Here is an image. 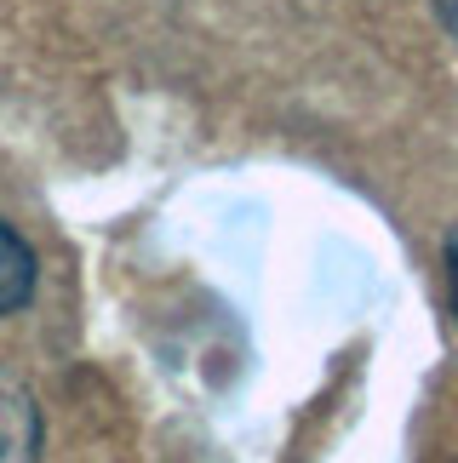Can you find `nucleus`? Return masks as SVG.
<instances>
[{"label": "nucleus", "instance_id": "1", "mask_svg": "<svg viewBox=\"0 0 458 463\" xmlns=\"http://www.w3.org/2000/svg\"><path fill=\"white\" fill-rule=\"evenodd\" d=\"M41 452V412L12 372H0V463H34Z\"/></svg>", "mask_w": 458, "mask_h": 463}, {"label": "nucleus", "instance_id": "2", "mask_svg": "<svg viewBox=\"0 0 458 463\" xmlns=\"http://www.w3.org/2000/svg\"><path fill=\"white\" fill-rule=\"evenodd\" d=\"M29 298H34V252H29V241L0 218V315L24 309Z\"/></svg>", "mask_w": 458, "mask_h": 463}, {"label": "nucleus", "instance_id": "3", "mask_svg": "<svg viewBox=\"0 0 458 463\" xmlns=\"http://www.w3.org/2000/svg\"><path fill=\"white\" fill-rule=\"evenodd\" d=\"M447 304H453V315H458V229H453V235H447Z\"/></svg>", "mask_w": 458, "mask_h": 463}, {"label": "nucleus", "instance_id": "4", "mask_svg": "<svg viewBox=\"0 0 458 463\" xmlns=\"http://www.w3.org/2000/svg\"><path fill=\"white\" fill-rule=\"evenodd\" d=\"M435 12H442V24L453 29V41H458V0H435Z\"/></svg>", "mask_w": 458, "mask_h": 463}]
</instances>
